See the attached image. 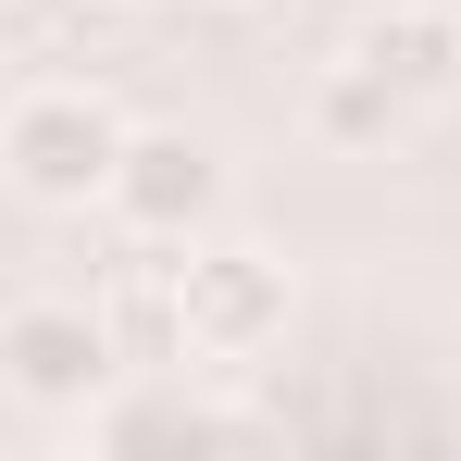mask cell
<instances>
[{"instance_id":"obj_6","label":"cell","mask_w":461,"mask_h":461,"mask_svg":"<svg viewBox=\"0 0 461 461\" xmlns=\"http://www.w3.org/2000/svg\"><path fill=\"white\" fill-rule=\"evenodd\" d=\"M76 424L100 437V449H225V437H249V411L200 399V386H138V399H87Z\"/></svg>"},{"instance_id":"obj_1","label":"cell","mask_w":461,"mask_h":461,"mask_svg":"<svg viewBox=\"0 0 461 461\" xmlns=\"http://www.w3.org/2000/svg\"><path fill=\"white\" fill-rule=\"evenodd\" d=\"M125 113L100 100V87H13V113H0V175L38 200V212H87V200H113V162H125Z\"/></svg>"},{"instance_id":"obj_7","label":"cell","mask_w":461,"mask_h":461,"mask_svg":"<svg viewBox=\"0 0 461 461\" xmlns=\"http://www.w3.org/2000/svg\"><path fill=\"white\" fill-rule=\"evenodd\" d=\"M399 113H411V100H399L362 50H337V63L312 76V138H324V150H386V138H399Z\"/></svg>"},{"instance_id":"obj_3","label":"cell","mask_w":461,"mask_h":461,"mask_svg":"<svg viewBox=\"0 0 461 461\" xmlns=\"http://www.w3.org/2000/svg\"><path fill=\"white\" fill-rule=\"evenodd\" d=\"M113 375H125L113 312H87V300H13L0 312V386L25 411H87Z\"/></svg>"},{"instance_id":"obj_2","label":"cell","mask_w":461,"mask_h":461,"mask_svg":"<svg viewBox=\"0 0 461 461\" xmlns=\"http://www.w3.org/2000/svg\"><path fill=\"white\" fill-rule=\"evenodd\" d=\"M175 337H187V362H262L275 337H287V262L275 249H249V237H187L175 249Z\"/></svg>"},{"instance_id":"obj_5","label":"cell","mask_w":461,"mask_h":461,"mask_svg":"<svg viewBox=\"0 0 461 461\" xmlns=\"http://www.w3.org/2000/svg\"><path fill=\"white\" fill-rule=\"evenodd\" d=\"M349 50H362L399 100H461V0H375V13L349 25Z\"/></svg>"},{"instance_id":"obj_8","label":"cell","mask_w":461,"mask_h":461,"mask_svg":"<svg viewBox=\"0 0 461 461\" xmlns=\"http://www.w3.org/2000/svg\"><path fill=\"white\" fill-rule=\"evenodd\" d=\"M0 113H13V87H0Z\"/></svg>"},{"instance_id":"obj_4","label":"cell","mask_w":461,"mask_h":461,"mask_svg":"<svg viewBox=\"0 0 461 461\" xmlns=\"http://www.w3.org/2000/svg\"><path fill=\"white\" fill-rule=\"evenodd\" d=\"M100 212L138 237V249H187V237H212V212H225V162H212V138H187V125H138L125 162H113V200H100Z\"/></svg>"}]
</instances>
